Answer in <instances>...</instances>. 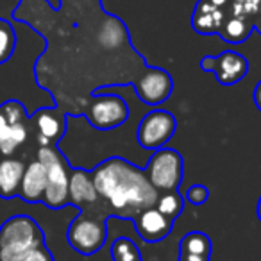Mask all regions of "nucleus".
<instances>
[{
    "mask_svg": "<svg viewBox=\"0 0 261 261\" xmlns=\"http://www.w3.org/2000/svg\"><path fill=\"white\" fill-rule=\"evenodd\" d=\"M97 193L109 204L113 213L133 220L140 211L156 206L158 192L145 170L123 158H109L91 172Z\"/></svg>",
    "mask_w": 261,
    "mask_h": 261,
    "instance_id": "nucleus-1",
    "label": "nucleus"
},
{
    "mask_svg": "<svg viewBox=\"0 0 261 261\" xmlns=\"http://www.w3.org/2000/svg\"><path fill=\"white\" fill-rule=\"evenodd\" d=\"M104 204V199L100 197L97 204L91 207H83L81 215L75 217L66 231V240L70 247L75 252L83 256L97 254L108 240V217L111 213L106 211V207H100Z\"/></svg>",
    "mask_w": 261,
    "mask_h": 261,
    "instance_id": "nucleus-2",
    "label": "nucleus"
},
{
    "mask_svg": "<svg viewBox=\"0 0 261 261\" xmlns=\"http://www.w3.org/2000/svg\"><path fill=\"white\" fill-rule=\"evenodd\" d=\"M40 245H45V234L29 215H15L0 225V261H20Z\"/></svg>",
    "mask_w": 261,
    "mask_h": 261,
    "instance_id": "nucleus-3",
    "label": "nucleus"
},
{
    "mask_svg": "<svg viewBox=\"0 0 261 261\" xmlns=\"http://www.w3.org/2000/svg\"><path fill=\"white\" fill-rule=\"evenodd\" d=\"M36 160L47 168V188L41 202L50 210H61L70 204V165L56 147H40Z\"/></svg>",
    "mask_w": 261,
    "mask_h": 261,
    "instance_id": "nucleus-4",
    "label": "nucleus"
},
{
    "mask_svg": "<svg viewBox=\"0 0 261 261\" xmlns=\"http://www.w3.org/2000/svg\"><path fill=\"white\" fill-rule=\"evenodd\" d=\"M145 174L158 192L179 190L185 175V160L177 150L163 147L152 152L145 167Z\"/></svg>",
    "mask_w": 261,
    "mask_h": 261,
    "instance_id": "nucleus-5",
    "label": "nucleus"
},
{
    "mask_svg": "<svg viewBox=\"0 0 261 261\" xmlns=\"http://www.w3.org/2000/svg\"><path fill=\"white\" fill-rule=\"evenodd\" d=\"M175 130H177L175 116L165 109H154L142 118L138 133H136V140L142 149L154 152L158 149H163L170 142Z\"/></svg>",
    "mask_w": 261,
    "mask_h": 261,
    "instance_id": "nucleus-6",
    "label": "nucleus"
},
{
    "mask_svg": "<svg viewBox=\"0 0 261 261\" xmlns=\"http://www.w3.org/2000/svg\"><path fill=\"white\" fill-rule=\"evenodd\" d=\"M86 118L91 127L98 130H111L123 125L129 118V106L122 97L113 93L95 95L86 111Z\"/></svg>",
    "mask_w": 261,
    "mask_h": 261,
    "instance_id": "nucleus-7",
    "label": "nucleus"
},
{
    "mask_svg": "<svg viewBox=\"0 0 261 261\" xmlns=\"http://www.w3.org/2000/svg\"><path fill=\"white\" fill-rule=\"evenodd\" d=\"M204 72H213L217 81L224 86H232L243 81L249 72V61L245 56L234 50H225L220 56H206L200 59Z\"/></svg>",
    "mask_w": 261,
    "mask_h": 261,
    "instance_id": "nucleus-8",
    "label": "nucleus"
},
{
    "mask_svg": "<svg viewBox=\"0 0 261 261\" xmlns=\"http://www.w3.org/2000/svg\"><path fill=\"white\" fill-rule=\"evenodd\" d=\"M174 90V81L170 73L163 68H149L136 81V95L143 104L158 106L168 100Z\"/></svg>",
    "mask_w": 261,
    "mask_h": 261,
    "instance_id": "nucleus-9",
    "label": "nucleus"
},
{
    "mask_svg": "<svg viewBox=\"0 0 261 261\" xmlns=\"http://www.w3.org/2000/svg\"><path fill=\"white\" fill-rule=\"evenodd\" d=\"M29 122L36 129L40 147H56L66 133V115L54 108L40 109L29 116Z\"/></svg>",
    "mask_w": 261,
    "mask_h": 261,
    "instance_id": "nucleus-10",
    "label": "nucleus"
},
{
    "mask_svg": "<svg viewBox=\"0 0 261 261\" xmlns=\"http://www.w3.org/2000/svg\"><path fill=\"white\" fill-rule=\"evenodd\" d=\"M136 232L140 238L147 243H158L165 240L174 229V220L163 215L156 206L147 207V210L140 211L135 218H133Z\"/></svg>",
    "mask_w": 261,
    "mask_h": 261,
    "instance_id": "nucleus-11",
    "label": "nucleus"
},
{
    "mask_svg": "<svg viewBox=\"0 0 261 261\" xmlns=\"http://www.w3.org/2000/svg\"><path fill=\"white\" fill-rule=\"evenodd\" d=\"M68 195L70 204L79 207V210L91 206V204H97L100 200V195H98L97 188H95L91 172L84 170V168H72L70 170Z\"/></svg>",
    "mask_w": 261,
    "mask_h": 261,
    "instance_id": "nucleus-12",
    "label": "nucleus"
},
{
    "mask_svg": "<svg viewBox=\"0 0 261 261\" xmlns=\"http://www.w3.org/2000/svg\"><path fill=\"white\" fill-rule=\"evenodd\" d=\"M45 188H47V168L38 160L31 161L29 165H25L18 197L29 204H38L43 200Z\"/></svg>",
    "mask_w": 261,
    "mask_h": 261,
    "instance_id": "nucleus-13",
    "label": "nucleus"
},
{
    "mask_svg": "<svg viewBox=\"0 0 261 261\" xmlns=\"http://www.w3.org/2000/svg\"><path fill=\"white\" fill-rule=\"evenodd\" d=\"M25 163L13 156L0 158V199L18 197Z\"/></svg>",
    "mask_w": 261,
    "mask_h": 261,
    "instance_id": "nucleus-14",
    "label": "nucleus"
},
{
    "mask_svg": "<svg viewBox=\"0 0 261 261\" xmlns=\"http://www.w3.org/2000/svg\"><path fill=\"white\" fill-rule=\"evenodd\" d=\"M225 18L227 13L224 9L210 4L206 0H199L192 16V27L199 34H218Z\"/></svg>",
    "mask_w": 261,
    "mask_h": 261,
    "instance_id": "nucleus-15",
    "label": "nucleus"
},
{
    "mask_svg": "<svg viewBox=\"0 0 261 261\" xmlns=\"http://www.w3.org/2000/svg\"><path fill=\"white\" fill-rule=\"evenodd\" d=\"M29 136V122L13 123L0 109V158L13 156Z\"/></svg>",
    "mask_w": 261,
    "mask_h": 261,
    "instance_id": "nucleus-16",
    "label": "nucleus"
},
{
    "mask_svg": "<svg viewBox=\"0 0 261 261\" xmlns=\"http://www.w3.org/2000/svg\"><path fill=\"white\" fill-rule=\"evenodd\" d=\"M252 29H254V22L240 18V16L227 15V18L224 20V25H222L218 36L224 41H227V43L238 45V43H243V41L250 36Z\"/></svg>",
    "mask_w": 261,
    "mask_h": 261,
    "instance_id": "nucleus-17",
    "label": "nucleus"
},
{
    "mask_svg": "<svg viewBox=\"0 0 261 261\" xmlns=\"http://www.w3.org/2000/svg\"><path fill=\"white\" fill-rule=\"evenodd\" d=\"M213 245L206 232L192 231L185 234L179 242V254H195V256H207L211 257Z\"/></svg>",
    "mask_w": 261,
    "mask_h": 261,
    "instance_id": "nucleus-18",
    "label": "nucleus"
},
{
    "mask_svg": "<svg viewBox=\"0 0 261 261\" xmlns=\"http://www.w3.org/2000/svg\"><path fill=\"white\" fill-rule=\"evenodd\" d=\"M111 261H143V256L135 240L120 236L111 243Z\"/></svg>",
    "mask_w": 261,
    "mask_h": 261,
    "instance_id": "nucleus-19",
    "label": "nucleus"
},
{
    "mask_svg": "<svg viewBox=\"0 0 261 261\" xmlns=\"http://www.w3.org/2000/svg\"><path fill=\"white\" fill-rule=\"evenodd\" d=\"M156 207L168 218L175 220L185 210V195L179 193V190H170V192H160L156 200Z\"/></svg>",
    "mask_w": 261,
    "mask_h": 261,
    "instance_id": "nucleus-20",
    "label": "nucleus"
},
{
    "mask_svg": "<svg viewBox=\"0 0 261 261\" xmlns=\"http://www.w3.org/2000/svg\"><path fill=\"white\" fill-rule=\"evenodd\" d=\"M16 48V34L8 20L0 18V65L9 61Z\"/></svg>",
    "mask_w": 261,
    "mask_h": 261,
    "instance_id": "nucleus-21",
    "label": "nucleus"
},
{
    "mask_svg": "<svg viewBox=\"0 0 261 261\" xmlns=\"http://www.w3.org/2000/svg\"><path fill=\"white\" fill-rule=\"evenodd\" d=\"M125 40V29L120 22L116 20H111V22L104 23L98 33V41H100L102 47H108V48H115L118 47L122 41Z\"/></svg>",
    "mask_w": 261,
    "mask_h": 261,
    "instance_id": "nucleus-22",
    "label": "nucleus"
},
{
    "mask_svg": "<svg viewBox=\"0 0 261 261\" xmlns=\"http://www.w3.org/2000/svg\"><path fill=\"white\" fill-rule=\"evenodd\" d=\"M261 0H231L229 2V11H225L231 16H240V18H245L254 22L259 11Z\"/></svg>",
    "mask_w": 261,
    "mask_h": 261,
    "instance_id": "nucleus-23",
    "label": "nucleus"
},
{
    "mask_svg": "<svg viewBox=\"0 0 261 261\" xmlns=\"http://www.w3.org/2000/svg\"><path fill=\"white\" fill-rule=\"evenodd\" d=\"M210 199V188L204 185H192L185 192V200L195 204V206H202Z\"/></svg>",
    "mask_w": 261,
    "mask_h": 261,
    "instance_id": "nucleus-24",
    "label": "nucleus"
},
{
    "mask_svg": "<svg viewBox=\"0 0 261 261\" xmlns=\"http://www.w3.org/2000/svg\"><path fill=\"white\" fill-rule=\"evenodd\" d=\"M20 261H54V256H52V252L47 247L40 245V247H36V249L29 250Z\"/></svg>",
    "mask_w": 261,
    "mask_h": 261,
    "instance_id": "nucleus-25",
    "label": "nucleus"
},
{
    "mask_svg": "<svg viewBox=\"0 0 261 261\" xmlns=\"http://www.w3.org/2000/svg\"><path fill=\"white\" fill-rule=\"evenodd\" d=\"M179 261H210V257L195 256V254H179Z\"/></svg>",
    "mask_w": 261,
    "mask_h": 261,
    "instance_id": "nucleus-26",
    "label": "nucleus"
},
{
    "mask_svg": "<svg viewBox=\"0 0 261 261\" xmlns=\"http://www.w3.org/2000/svg\"><path fill=\"white\" fill-rule=\"evenodd\" d=\"M254 104H256V108L261 111V81L256 84V88H254Z\"/></svg>",
    "mask_w": 261,
    "mask_h": 261,
    "instance_id": "nucleus-27",
    "label": "nucleus"
},
{
    "mask_svg": "<svg viewBox=\"0 0 261 261\" xmlns=\"http://www.w3.org/2000/svg\"><path fill=\"white\" fill-rule=\"evenodd\" d=\"M206 2H210V4H213V6H217V8L224 9V8H227V4L231 2V0H206Z\"/></svg>",
    "mask_w": 261,
    "mask_h": 261,
    "instance_id": "nucleus-28",
    "label": "nucleus"
},
{
    "mask_svg": "<svg viewBox=\"0 0 261 261\" xmlns=\"http://www.w3.org/2000/svg\"><path fill=\"white\" fill-rule=\"evenodd\" d=\"M254 29H257V31H259V34H261V4H259V11H257L256 20H254Z\"/></svg>",
    "mask_w": 261,
    "mask_h": 261,
    "instance_id": "nucleus-29",
    "label": "nucleus"
},
{
    "mask_svg": "<svg viewBox=\"0 0 261 261\" xmlns=\"http://www.w3.org/2000/svg\"><path fill=\"white\" fill-rule=\"evenodd\" d=\"M257 218H259V222H261V197H259V200H257Z\"/></svg>",
    "mask_w": 261,
    "mask_h": 261,
    "instance_id": "nucleus-30",
    "label": "nucleus"
}]
</instances>
